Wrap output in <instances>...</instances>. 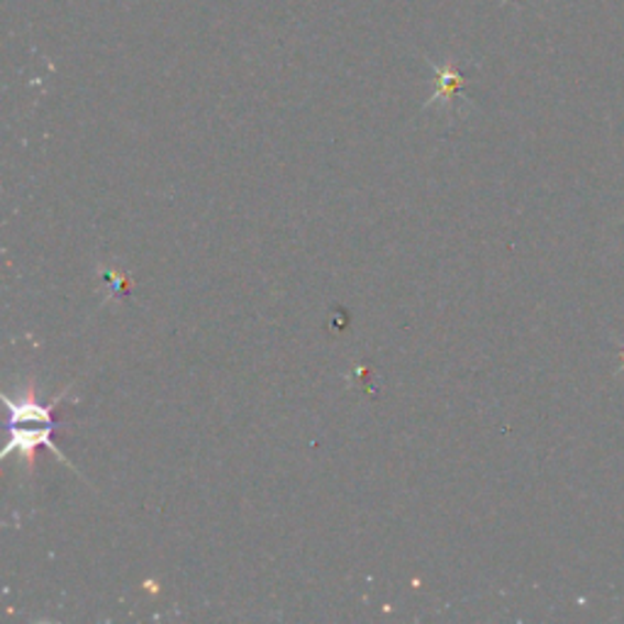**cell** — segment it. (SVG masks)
Listing matches in <instances>:
<instances>
[{
  "label": "cell",
  "instance_id": "cell-1",
  "mask_svg": "<svg viewBox=\"0 0 624 624\" xmlns=\"http://www.w3.org/2000/svg\"><path fill=\"white\" fill-rule=\"evenodd\" d=\"M54 429L56 425H47V423H15L13 427H8V433H10V441L6 445V449L0 451V457H10V453L18 451L22 459H25L28 463V471L35 469V459H37V449L40 447H47L56 459L64 461L66 467H69L72 471H76L69 461H66V457L62 453V449L54 445L52 441V435H54Z\"/></svg>",
  "mask_w": 624,
  "mask_h": 624
}]
</instances>
